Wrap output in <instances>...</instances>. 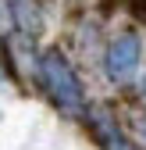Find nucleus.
Segmentation results:
<instances>
[{"label":"nucleus","mask_w":146,"mask_h":150,"mask_svg":"<svg viewBox=\"0 0 146 150\" xmlns=\"http://www.w3.org/2000/svg\"><path fill=\"white\" fill-rule=\"evenodd\" d=\"M39 75H43V86L50 93V100L57 104L64 115H86L82 82H79V75L71 71V64L61 54V47H46L39 54Z\"/></svg>","instance_id":"obj_1"},{"label":"nucleus","mask_w":146,"mask_h":150,"mask_svg":"<svg viewBox=\"0 0 146 150\" xmlns=\"http://www.w3.org/2000/svg\"><path fill=\"white\" fill-rule=\"evenodd\" d=\"M103 61H107V75H111L114 82H128L135 75V68H139V61H142L139 32H132V29L118 32L111 40V47H107V57Z\"/></svg>","instance_id":"obj_2"},{"label":"nucleus","mask_w":146,"mask_h":150,"mask_svg":"<svg viewBox=\"0 0 146 150\" xmlns=\"http://www.w3.org/2000/svg\"><path fill=\"white\" fill-rule=\"evenodd\" d=\"M86 132L93 136L96 146H103V150H128V139L121 136L118 122H114V118H107L100 107L86 111Z\"/></svg>","instance_id":"obj_3"},{"label":"nucleus","mask_w":146,"mask_h":150,"mask_svg":"<svg viewBox=\"0 0 146 150\" xmlns=\"http://www.w3.org/2000/svg\"><path fill=\"white\" fill-rule=\"evenodd\" d=\"M36 0H7V11H11V18H14V25H18V32L25 36V40H36L39 36V14H36Z\"/></svg>","instance_id":"obj_4"},{"label":"nucleus","mask_w":146,"mask_h":150,"mask_svg":"<svg viewBox=\"0 0 146 150\" xmlns=\"http://www.w3.org/2000/svg\"><path fill=\"white\" fill-rule=\"evenodd\" d=\"M125 11L135 25H146V0H125Z\"/></svg>","instance_id":"obj_5"},{"label":"nucleus","mask_w":146,"mask_h":150,"mask_svg":"<svg viewBox=\"0 0 146 150\" xmlns=\"http://www.w3.org/2000/svg\"><path fill=\"white\" fill-rule=\"evenodd\" d=\"M0 61H4L7 79H11V82H18V68H14V61H11V50H7V47H0Z\"/></svg>","instance_id":"obj_6"},{"label":"nucleus","mask_w":146,"mask_h":150,"mask_svg":"<svg viewBox=\"0 0 146 150\" xmlns=\"http://www.w3.org/2000/svg\"><path fill=\"white\" fill-rule=\"evenodd\" d=\"M118 7H125V0H96V11H100L103 18H111Z\"/></svg>","instance_id":"obj_7"},{"label":"nucleus","mask_w":146,"mask_h":150,"mask_svg":"<svg viewBox=\"0 0 146 150\" xmlns=\"http://www.w3.org/2000/svg\"><path fill=\"white\" fill-rule=\"evenodd\" d=\"M142 97H146V79H142Z\"/></svg>","instance_id":"obj_8"}]
</instances>
